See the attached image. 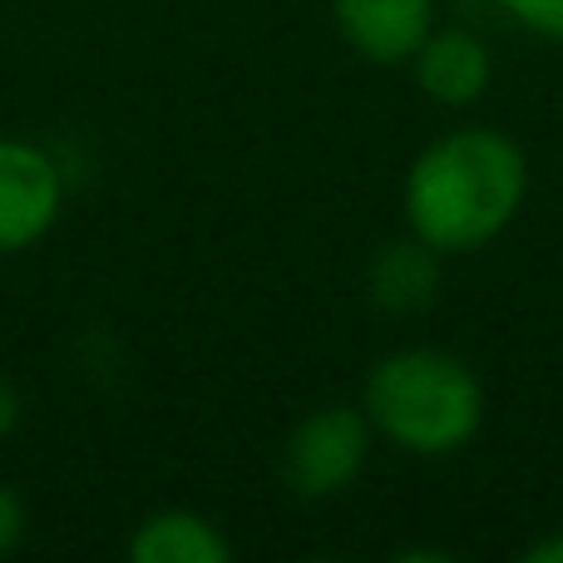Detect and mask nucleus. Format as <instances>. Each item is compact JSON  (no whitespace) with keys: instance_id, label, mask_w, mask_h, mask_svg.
<instances>
[{"instance_id":"1","label":"nucleus","mask_w":563,"mask_h":563,"mask_svg":"<svg viewBox=\"0 0 563 563\" xmlns=\"http://www.w3.org/2000/svg\"><path fill=\"white\" fill-rule=\"evenodd\" d=\"M529 154L495 124H460L435 134L406 168L400 213L406 233L440 257H470L489 247L529 203Z\"/></svg>"},{"instance_id":"2","label":"nucleus","mask_w":563,"mask_h":563,"mask_svg":"<svg viewBox=\"0 0 563 563\" xmlns=\"http://www.w3.org/2000/svg\"><path fill=\"white\" fill-rule=\"evenodd\" d=\"M356 406L400 455L445 460L485 426V380L445 346H396L366 371Z\"/></svg>"},{"instance_id":"3","label":"nucleus","mask_w":563,"mask_h":563,"mask_svg":"<svg viewBox=\"0 0 563 563\" xmlns=\"http://www.w3.org/2000/svg\"><path fill=\"white\" fill-rule=\"evenodd\" d=\"M376 445L361 406H321L282 440V485L297 499H336L361 479Z\"/></svg>"},{"instance_id":"4","label":"nucleus","mask_w":563,"mask_h":563,"mask_svg":"<svg viewBox=\"0 0 563 563\" xmlns=\"http://www.w3.org/2000/svg\"><path fill=\"white\" fill-rule=\"evenodd\" d=\"M65 208V168L35 139L0 134V257L45 243Z\"/></svg>"},{"instance_id":"5","label":"nucleus","mask_w":563,"mask_h":563,"mask_svg":"<svg viewBox=\"0 0 563 563\" xmlns=\"http://www.w3.org/2000/svg\"><path fill=\"white\" fill-rule=\"evenodd\" d=\"M410 75L430 104L470 109L485 99L489 79H495V55H489L485 35H475L470 25H435L410 55Z\"/></svg>"},{"instance_id":"6","label":"nucleus","mask_w":563,"mask_h":563,"mask_svg":"<svg viewBox=\"0 0 563 563\" xmlns=\"http://www.w3.org/2000/svg\"><path fill=\"white\" fill-rule=\"evenodd\" d=\"M336 35L371 65H410L435 30V0H331Z\"/></svg>"},{"instance_id":"7","label":"nucleus","mask_w":563,"mask_h":563,"mask_svg":"<svg viewBox=\"0 0 563 563\" xmlns=\"http://www.w3.org/2000/svg\"><path fill=\"white\" fill-rule=\"evenodd\" d=\"M440 263L445 257L416 233L390 238L366 257V297L386 317H416L440 297Z\"/></svg>"},{"instance_id":"8","label":"nucleus","mask_w":563,"mask_h":563,"mask_svg":"<svg viewBox=\"0 0 563 563\" xmlns=\"http://www.w3.org/2000/svg\"><path fill=\"white\" fill-rule=\"evenodd\" d=\"M124 554L134 563H228L233 559V539L198 509L168 505L139 519Z\"/></svg>"},{"instance_id":"9","label":"nucleus","mask_w":563,"mask_h":563,"mask_svg":"<svg viewBox=\"0 0 563 563\" xmlns=\"http://www.w3.org/2000/svg\"><path fill=\"white\" fill-rule=\"evenodd\" d=\"M505 10V20H515L519 30L539 40H563V0H495Z\"/></svg>"},{"instance_id":"10","label":"nucleus","mask_w":563,"mask_h":563,"mask_svg":"<svg viewBox=\"0 0 563 563\" xmlns=\"http://www.w3.org/2000/svg\"><path fill=\"white\" fill-rule=\"evenodd\" d=\"M25 529H30L25 499H20L10 485H0V559H10L20 544H25Z\"/></svg>"},{"instance_id":"11","label":"nucleus","mask_w":563,"mask_h":563,"mask_svg":"<svg viewBox=\"0 0 563 563\" xmlns=\"http://www.w3.org/2000/svg\"><path fill=\"white\" fill-rule=\"evenodd\" d=\"M20 416H25V400H20L15 380L0 371V440H10L20 430Z\"/></svg>"},{"instance_id":"12","label":"nucleus","mask_w":563,"mask_h":563,"mask_svg":"<svg viewBox=\"0 0 563 563\" xmlns=\"http://www.w3.org/2000/svg\"><path fill=\"white\" fill-rule=\"evenodd\" d=\"M525 563H563V534H544L534 544H525Z\"/></svg>"},{"instance_id":"13","label":"nucleus","mask_w":563,"mask_h":563,"mask_svg":"<svg viewBox=\"0 0 563 563\" xmlns=\"http://www.w3.org/2000/svg\"><path fill=\"white\" fill-rule=\"evenodd\" d=\"M400 563H410V559H430V563H450V559H455V554H445V549H400V554H396Z\"/></svg>"}]
</instances>
